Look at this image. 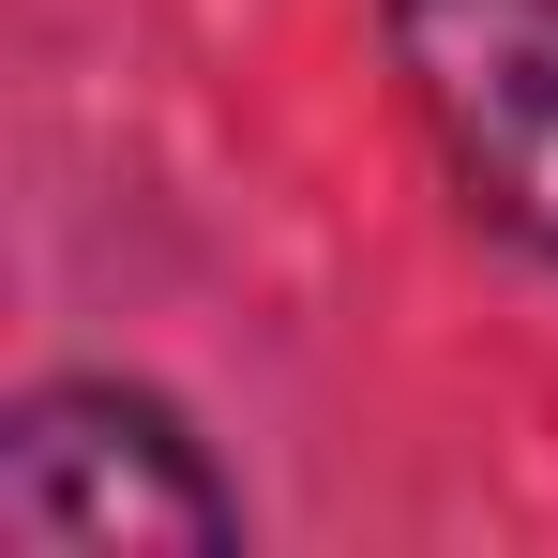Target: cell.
Returning <instances> with one entry per match:
<instances>
[{
	"instance_id": "6da1fadb",
	"label": "cell",
	"mask_w": 558,
	"mask_h": 558,
	"mask_svg": "<svg viewBox=\"0 0 558 558\" xmlns=\"http://www.w3.org/2000/svg\"><path fill=\"white\" fill-rule=\"evenodd\" d=\"M0 529L46 558H136V544H227L242 513H227V483L196 468V438L151 408V392H106V377H76V392H31L15 408V438H0Z\"/></svg>"
},
{
	"instance_id": "7a4b0ae2",
	"label": "cell",
	"mask_w": 558,
	"mask_h": 558,
	"mask_svg": "<svg viewBox=\"0 0 558 558\" xmlns=\"http://www.w3.org/2000/svg\"><path fill=\"white\" fill-rule=\"evenodd\" d=\"M392 46L468 196L558 257V0H392Z\"/></svg>"
}]
</instances>
